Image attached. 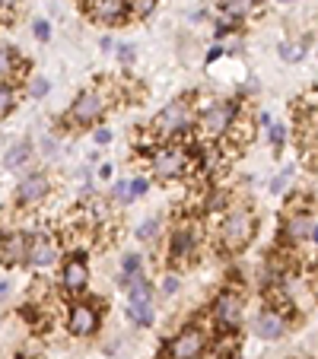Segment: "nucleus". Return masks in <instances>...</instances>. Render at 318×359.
Wrapping results in <instances>:
<instances>
[{"instance_id": "obj_2", "label": "nucleus", "mask_w": 318, "mask_h": 359, "mask_svg": "<svg viewBox=\"0 0 318 359\" xmlns=\"http://www.w3.org/2000/svg\"><path fill=\"white\" fill-rule=\"evenodd\" d=\"M194 128V109L188 105V99H175L169 102L163 111H156L150 121V137L156 143H175L178 137L191 134Z\"/></svg>"}, {"instance_id": "obj_11", "label": "nucleus", "mask_w": 318, "mask_h": 359, "mask_svg": "<svg viewBox=\"0 0 318 359\" xmlns=\"http://www.w3.org/2000/svg\"><path fill=\"white\" fill-rule=\"evenodd\" d=\"M83 10L102 26H124L134 20V10L128 0H83Z\"/></svg>"}, {"instance_id": "obj_38", "label": "nucleus", "mask_w": 318, "mask_h": 359, "mask_svg": "<svg viewBox=\"0 0 318 359\" xmlns=\"http://www.w3.org/2000/svg\"><path fill=\"white\" fill-rule=\"evenodd\" d=\"M112 175H115V169H112L109 163H102L99 165V178H112Z\"/></svg>"}, {"instance_id": "obj_1", "label": "nucleus", "mask_w": 318, "mask_h": 359, "mask_svg": "<svg viewBox=\"0 0 318 359\" xmlns=\"http://www.w3.org/2000/svg\"><path fill=\"white\" fill-rule=\"evenodd\" d=\"M255 232H258V219H255V213H251V207L232 203L230 210L220 217V226H217L220 251H223V255H242L251 245Z\"/></svg>"}, {"instance_id": "obj_40", "label": "nucleus", "mask_w": 318, "mask_h": 359, "mask_svg": "<svg viewBox=\"0 0 318 359\" xmlns=\"http://www.w3.org/2000/svg\"><path fill=\"white\" fill-rule=\"evenodd\" d=\"M16 4L20 0H0V10H16Z\"/></svg>"}, {"instance_id": "obj_21", "label": "nucleus", "mask_w": 318, "mask_h": 359, "mask_svg": "<svg viewBox=\"0 0 318 359\" xmlns=\"http://www.w3.org/2000/svg\"><path fill=\"white\" fill-rule=\"evenodd\" d=\"M16 105H20V89L13 83H0V118L13 115Z\"/></svg>"}, {"instance_id": "obj_23", "label": "nucleus", "mask_w": 318, "mask_h": 359, "mask_svg": "<svg viewBox=\"0 0 318 359\" xmlns=\"http://www.w3.org/2000/svg\"><path fill=\"white\" fill-rule=\"evenodd\" d=\"M305 57V41H284L280 45V61L284 64H299Z\"/></svg>"}, {"instance_id": "obj_28", "label": "nucleus", "mask_w": 318, "mask_h": 359, "mask_svg": "<svg viewBox=\"0 0 318 359\" xmlns=\"http://www.w3.org/2000/svg\"><path fill=\"white\" fill-rule=\"evenodd\" d=\"M230 32H236V22H232V20H226V16L213 20V41H220V45H223V39Z\"/></svg>"}, {"instance_id": "obj_24", "label": "nucleus", "mask_w": 318, "mask_h": 359, "mask_svg": "<svg viewBox=\"0 0 318 359\" xmlns=\"http://www.w3.org/2000/svg\"><path fill=\"white\" fill-rule=\"evenodd\" d=\"M159 229H163V219H159V217H147L140 226H137V238H140V242H153V238L159 236Z\"/></svg>"}, {"instance_id": "obj_19", "label": "nucleus", "mask_w": 318, "mask_h": 359, "mask_svg": "<svg viewBox=\"0 0 318 359\" xmlns=\"http://www.w3.org/2000/svg\"><path fill=\"white\" fill-rule=\"evenodd\" d=\"M239 350H242V337H239V331H220L217 340H213V353H217L220 359H232Z\"/></svg>"}, {"instance_id": "obj_37", "label": "nucleus", "mask_w": 318, "mask_h": 359, "mask_svg": "<svg viewBox=\"0 0 318 359\" xmlns=\"http://www.w3.org/2000/svg\"><path fill=\"white\" fill-rule=\"evenodd\" d=\"M258 124H261V128H271V124H274V118L267 115V111H258Z\"/></svg>"}, {"instance_id": "obj_15", "label": "nucleus", "mask_w": 318, "mask_h": 359, "mask_svg": "<svg viewBox=\"0 0 318 359\" xmlns=\"http://www.w3.org/2000/svg\"><path fill=\"white\" fill-rule=\"evenodd\" d=\"M55 261H58V245L51 242L45 232H35V236H29V258H26L29 267H35V271H45V267H51Z\"/></svg>"}, {"instance_id": "obj_14", "label": "nucleus", "mask_w": 318, "mask_h": 359, "mask_svg": "<svg viewBox=\"0 0 318 359\" xmlns=\"http://www.w3.org/2000/svg\"><path fill=\"white\" fill-rule=\"evenodd\" d=\"M26 258H29L26 232H4V238H0V264L16 267V264H26Z\"/></svg>"}, {"instance_id": "obj_22", "label": "nucleus", "mask_w": 318, "mask_h": 359, "mask_svg": "<svg viewBox=\"0 0 318 359\" xmlns=\"http://www.w3.org/2000/svg\"><path fill=\"white\" fill-rule=\"evenodd\" d=\"M128 318L134 321L137 327H153L156 312H153V305H128Z\"/></svg>"}, {"instance_id": "obj_39", "label": "nucleus", "mask_w": 318, "mask_h": 359, "mask_svg": "<svg viewBox=\"0 0 318 359\" xmlns=\"http://www.w3.org/2000/svg\"><path fill=\"white\" fill-rule=\"evenodd\" d=\"M309 242H312V245H315V248H318V219H315V223H312V232H309Z\"/></svg>"}, {"instance_id": "obj_33", "label": "nucleus", "mask_w": 318, "mask_h": 359, "mask_svg": "<svg viewBox=\"0 0 318 359\" xmlns=\"http://www.w3.org/2000/svg\"><path fill=\"white\" fill-rule=\"evenodd\" d=\"M147 191H150V178L147 175H134V178H131V201L143 197Z\"/></svg>"}, {"instance_id": "obj_17", "label": "nucleus", "mask_w": 318, "mask_h": 359, "mask_svg": "<svg viewBox=\"0 0 318 359\" xmlns=\"http://www.w3.org/2000/svg\"><path fill=\"white\" fill-rule=\"evenodd\" d=\"M312 223H315V217H312V213H286V219H284V242L293 245V248H296L299 242H309Z\"/></svg>"}, {"instance_id": "obj_32", "label": "nucleus", "mask_w": 318, "mask_h": 359, "mask_svg": "<svg viewBox=\"0 0 318 359\" xmlns=\"http://www.w3.org/2000/svg\"><path fill=\"white\" fill-rule=\"evenodd\" d=\"M32 35H35V41L48 45V41H51V22H48V20H35L32 22Z\"/></svg>"}, {"instance_id": "obj_29", "label": "nucleus", "mask_w": 318, "mask_h": 359, "mask_svg": "<svg viewBox=\"0 0 318 359\" xmlns=\"http://www.w3.org/2000/svg\"><path fill=\"white\" fill-rule=\"evenodd\" d=\"M112 201H118V203H131V178H121V182L112 184Z\"/></svg>"}, {"instance_id": "obj_43", "label": "nucleus", "mask_w": 318, "mask_h": 359, "mask_svg": "<svg viewBox=\"0 0 318 359\" xmlns=\"http://www.w3.org/2000/svg\"><path fill=\"white\" fill-rule=\"evenodd\" d=\"M0 13H4V10H0Z\"/></svg>"}, {"instance_id": "obj_5", "label": "nucleus", "mask_w": 318, "mask_h": 359, "mask_svg": "<svg viewBox=\"0 0 318 359\" xmlns=\"http://www.w3.org/2000/svg\"><path fill=\"white\" fill-rule=\"evenodd\" d=\"M109 109H112V95L105 93V83H99V86L83 89V93L77 95L67 111V121L77 124V128H89V124H99L102 115Z\"/></svg>"}, {"instance_id": "obj_7", "label": "nucleus", "mask_w": 318, "mask_h": 359, "mask_svg": "<svg viewBox=\"0 0 318 359\" xmlns=\"http://www.w3.org/2000/svg\"><path fill=\"white\" fill-rule=\"evenodd\" d=\"M210 350V334L201 325H185L178 334H172L163 346V359H201Z\"/></svg>"}, {"instance_id": "obj_10", "label": "nucleus", "mask_w": 318, "mask_h": 359, "mask_svg": "<svg viewBox=\"0 0 318 359\" xmlns=\"http://www.w3.org/2000/svg\"><path fill=\"white\" fill-rule=\"evenodd\" d=\"M102 325V302L95 299H80L67 312V334L74 337H93Z\"/></svg>"}, {"instance_id": "obj_27", "label": "nucleus", "mask_w": 318, "mask_h": 359, "mask_svg": "<svg viewBox=\"0 0 318 359\" xmlns=\"http://www.w3.org/2000/svg\"><path fill=\"white\" fill-rule=\"evenodd\" d=\"M48 93H51V83L45 76H29V95L32 99H45Z\"/></svg>"}, {"instance_id": "obj_34", "label": "nucleus", "mask_w": 318, "mask_h": 359, "mask_svg": "<svg viewBox=\"0 0 318 359\" xmlns=\"http://www.w3.org/2000/svg\"><path fill=\"white\" fill-rule=\"evenodd\" d=\"M134 57H137V48L134 45H118V61H121L124 67H131V64H134Z\"/></svg>"}, {"instance_id": "obj_13", "label": "nucleus", "mask_w": 318, "mask_h": 359, "mask_svg": "<svg viewBox=\"0 0 318 359\" xmlns=\"http://www.w3.org/2000/svg\"><path fill=\"white\" fill-rule=\"evenodd\" d=\"M48 194H51V182H48V175L45 172H32V175H26L20 184H16L13 203L20 207V210H32V207H39Z\"/></svg>"}, {"instance_id": "obj_31", "label": "nucleus", "mask_w": 318, "mask_h": 359, "mask_svg": "<svg viewBox=\"0 0 318 359\" xmlns=\"http://www.w3.org/2000/svg\"><path fill=\"white\" fill-rule=\"evenodd\" d=\"M178 290H182V280H178V273H166V277L159 280V292H163V296H175Z\"/></svg>"}, {"instance_id": "obj_20", "label": "nucleus", "mask_w": 318, "mask_h": 359, "mask_svg": "<svg viewBox=\"0 0 318 359\" xmlns=\"http://www.w3.org/2000/svg\"><path fill=\"white\" fill-rule=\"evenodd\" d=\"M124 292H128V305H153V292L156 290H153V283H150L147 277H137Z\"/></svg>"}, {"instance_id": "obj_26", "label": "nucleus", "mask_w": 318, "mask_h": 359, "mask_svg": "<svg viewBox=\"0 0 318 359\" xmlns=\"http://www.w3.org/2000/svg\"><path fill=\"white\" fill-rule=\"evenodd\" d=\"M267 140H271L274 153H280L286 143V124H271V128H267Z\"/></svg>"}, {"instance_id": "obj_16", "label": "nucleus", "mask_w": 318, "mask_h": 359, "mask_svg": "<svg viewBox=\"0 0 318 359\" xmlns=\"http://www.w3.org/2000/svg\"><path fill=\"white\" fill-rule=\"evenodd\" d=\"M29 74V61H22L20 51L10 45H0V83H20Z\"/></svg>"}, {"instance_id": "obj_3", "label": "nucleus", "mask_w": 318, "mask_h": 359, "mask_svg": "<svg viewBox=\"0 0 318 359\" xmlns=\"http://www.w3.org/2000/svg\"><path fill=\"white\" fill-rule=\"evenodd\" d=\"M239 121V102L223 99V102H207L201 111L194 115V128L204 140L223 143L230 137V130Z\"/></svg>"}, {"instance_id": "obj_8", "label": "nucleus", "mask_w": 318, "mask_h": 359, "mask_svg": "<svg viewBox=\"0 0 318 359\" xmlns=\"http://www.w3.org/2000/svg\"><path fill=\"white\" fill-rule=\"evenodd\" d=\"M293 305H271L264 302L258 309L255 321H251V331L258 334L261 340H280L286 331H290V321H293V312H286Z\"/></svg>"}, {"instance_id": "obj_12", "label": "nucleus", "mask_w": 318, "mask_h": 359, "mask_svg": "<svg viewBox=\"0 0 318 359\" xmlns=\"http://www.w3.org/2000/svg\"><path fill=\"white\" fill-rule=\"evenodd\" d=\"M89 264H86V258H83L80 251L77 255H70L67 261L61 264V273H58V286H61L67 296H80V292H86L89 290Z\"/></svg>"}, {"instance_id": "obj_41", "label": "nucleus", "mask_w": 318, "mask_h": 359, "mask_svg": "<svg viewBox=\"0 0 318 359\" xmlns=\"http://www.w3.org/2000/svg\"><path fill=\"white\" fill-rule=\"evenodd\" d=\"M7 290H10V283H7V280H0V299L7 296Z\"/></svg>"}, {"instance_id": "obj_18", "label": "nucleus", "mask_w": 318, "mask_h": 359, "mask_svg": "<svg viewBox=\"0 0 318 359\" xmlns=\"http://www.w3.org/2000/svg\"><path fill=\"white\" fill-rule=\"evenodd\" d=\"M32 163V143L29 140H20L13 143V147H7V153H4V165H7L10 172H20L22 165Z\"/></svg>"}, {"instance_id": "obj_4", "label": "nucleus", "mask_w": 318, "mask_h": 359, "mask_svg": "<svg viewBox=\"0 0 318 359\" xmlns=\"http://www.w3.org/2000/svg\"><path fill=\"white\" fill-rule=\"evenodd\" d=\"M147 159H150V175L159 184L182 182L191 172V149L182 147V143H159Z\"/></svg>"}, {"instance_id": "obj_42", "label": "nucleus", "mask_w": 318, "mask_h": 359, "mask_svg": "<svg viewBox=\"0 0 318 359\" xmlns=\"http://www.w3.org/2000/svg\"><path fill=\"white\" fill-rule=\"evenodd\" d=\"M284 4H293V0H284Z\"/></svg>"}, {"instance_id": "obj_6", "label": "nucleus", "mask_w": 318, "mask_h": 359, "mask_svg": "<svg viewBox=\"0 0 318 359\" xmlns=\"http://www.w3.org/2000/svg\"><path fill=\"white\" fill-rule=\"evenodd\" d=\"M210 321L217 331H239L245 321V296L232 286L220 290L210 302Z\"/></svg>"}, {"instance_id": "obj_30", "label": "nucleus", "mask_w": 318, "mask_h": 359, "mask_svg": "<svg viewBox=\"0 0 318 359\" xmlns=\"http://www.w3.org/2000/svg\"><path fill=\"white\" fill-rule=\"evenodd\" d=\"M290 178H293V165H286V169L280 172V175L274 178L271 184H267V191H271V194H284V191H286V184H290Z\"/></svg>"}, {"instance_id": "obj_9", "label": "nucleus", "mask_w": 318, "mask_h": 359, "mask_svg": "<svg viewBox=\"0 0 318 359\" xmlns=\"http://www.w3.org/2000/svg\"><path fill=\"white\" fill-rule=\"evenodd\" d=\"M197 242H201L197 223H194V219H182V223H178L175 229L169 232V248H166V258H169V264H175V267L188 264V261L194 258Z\"/></svg>"}, {"instance_id": "obj_25", "label": "nucleus", "mask_w": 318, "mask_h": 359, "mask_svg": "<svg viewBox=\"0 0 318 359\" xmlns=\"http://www.w3.org/2000/svg\"><path fill=\"white\" fill-rule=\"evenodd\" d=\"M204 207H207V213H226L232 203H230V194H226V191H213V194L204 201Z\"/></svg>"}, {"instance_id": "obj_36", "label": "nucleus", "mask_w": 318, "mask_h": 359, "mask_svg": "<svg viewBox=\"0 0 318 359\" xmlns=\"http://www.w3.org/2000/svg\"><path fill=\"white\" fill-rule=\"evenodd\" d=\"M93 137H95V143H99V147L112 143V130H109V128H95V130H93Z\"/></svg>"}, {"instance_id": "obj_35", "label": "nucleus", "mask_w": 318, "mask_h": 359, "mask_svg": "<svg viewBox=\"0 0 318 359\" xmlns=\"http://www.w3.org/2000/svg\"><path fill=\"white\" fill-rule=\"evenodd\" d=\"M226 55V45H220V41H213V48L207 51V64H213V61H220V57Z\"/></svg>"}]
</instances>
